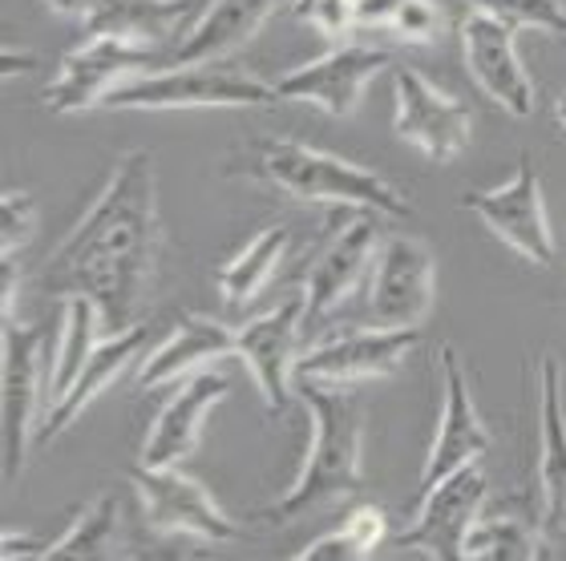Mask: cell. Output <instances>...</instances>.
<instances>
[{
	"instance_id": "1",
	"label": "cell",
	"mask_w": 566,
	"mask_h": 561,
	"mask_svg": "<svg viewBox=\"0 0 566 561\" xmlns=\"http://www.w3.org/2000/svg\"><path fill=\"white\" fill-rule=\"evenodd\" d=\"M158 258V182L154 158L130 150L109 174L106 190L82 214L70 239L49 255L36 283L45 295H85L102 311V328L126 331L138 324L142 299Z\"/></svg>"
},
{
	"instance_id": "2",
	"label": "cell",
	"mask_w": 566,
	"mask_h": 561,
	"mask_svg": "<svg viewBox=\"0 0 566 561\" xmlns=\"http://www.w3.org/2000/svg\"><path fill=\"white\" fill-rule=\"evenodd\" d=\"M300 400L312 416V448L300 468V477L280 501L268 509L272 526H287L307 509L324 501H340L365 489V468H360V436H365V416L360 400L324 380H304L300 375Z\"/></svg>"
},
{
	"instance_id": "3",
	"label": "cell",
	"mask_w": 566,
	"mask_h": 561,
	"mask_svg": "<svg viewBox=\"0 0 566 561\" xmlns=\"http://www.w3.org/2000/svg\"><path fill=\"white\" fill-rule=\"evenodd\" d=\"M243 170L300 202L356 207V211H373L385 214V219H405V214L413 211L401 190L385 182L380 174L348 162V158H336L328 150L304 146V141L295 138L255 141V150L248 154Z\"/></svg>"
},
{
	"instance_id": "4",
	"label": "cell",
	"mask_w": 566,
	"mask_h": 561,
	"mask_svg": "<svg viewBox=\"0 0 566 561\" xmlns=\"http://www.w3.org/2000/svg\"><path fill=\"white\" fill-rule=\"evenodd\" d=\"M275 85L214 65H175L163 73L126 77L106 94V109H223L275 106Z\"/></svg>"
},
{
	"instance_id": "5",
	"label": "cell",
	"mask_w": 566,
	"mask_h": 561,
	"mask_svg": "<svg viewBox=\"0 0 566 561\" xmlns=\"http://www.w3.org/2000/svg\"><path fill=\"white\" fill-rule=\"evenodd\" d=\"M49 396L45 331L4 319V360H0V445H4V480H17L24 453L36 433V404Z\"/></svg>"
},
{
	"instance_id": "6",
	"label": "cell",
	"mask_w": 566,
	"mask_h": 561,
	"mask_svg": "<svg viewBox=\"0 0 566 561\" xmlns=\"http://www.w3.org/2000/svg\"><path fill=\"white\" fill-rule=\"evenodd\" d=\"M433 251L413 234H389L368 283V316L377 328H421L433 307Z\"/></svg>"
},
{
	"instance_id": "7",
	"label": "cell",
	"mask_w": 566,
	"mask_h": 561,
	"mask_svg": "<svg viewBox=\"0 0 566 561\" xmlns=\"http://www.w3.org/2000/svg\"><path fill=\"white\" fill-rule=\"evenodd\" d=\"M465 211H473L490 231L506 246H514L518 255H526L538 267L555 263V234H551V219H546V202L538 174L531 166V154L518 158V170L510 182L494 190H473L461 199Z\"/></svg>"
},
{
	"instance_id": "8",
	"label": "cell",
	"mask_w": 566,
	"mask_h": 561,
	"mask_svg": "<svg viewBox=\"0 0 566 561\" xmlns=\"http://www.w3.org/2000/svg\"><path fill=\"white\" fill-rule=\"evenodd\" d=\"M154 65V45L122 41V36H90L85 45L61 57V77L45 89L49 114H85L106 106V94L130 73Z\"/></svg>"
},
{
	"instance_id": "9",
	"label": "cell",
	"mask_w": 566,
	"mask_h": 561,
	"mask_svg": "<svg viewBox=\"0 0 566 561\" xmlns=\"http://www.w3.org/2000/svg\"><path fill=\"white\" fill-rule=\"evenodd\" d=\"M130 480L142 497L146 526L154 533H190V538H202L211 541V546L239 538L235 521L219 509V501L202 489L199 480L178 473V465L170 468L138 465L130 473Z\"/></svg>"
},
{
	"instance_id": "10",
	"label": "cell",
	"mask_w": 566,
	"mask_h": 561,
	"mask_svg": "<svg viewBox=\"0 0 566 561\" xmlns=\"http://www.w3.org/2000/svg\"><path fill=\"white\" fill-rule=\"evenodd\" d=\"M437 363H441L446 400H441V421H437L433 445H429V456L421 465V497L429 489H437L446 477H453L458 468L478 465L490 453V428L478 416V404L470 396V380H465L458 351L446 343L437 351Z\"/></svg>"
},
{
	"instance_id": "11",
	"label": "cell",
	"mask_w": 566,
	"mask_h": 561,
	"mask_svg": "<svg viewBox=\"0 0 566 561\" xmlns=\"http://www.w3.org/2000/svg\"><path fill=\"white\" fill-rule=\"evenodd\" d=\"M392 94H397V117L392 126L409 146L433 158V162H449L470 146L473 117L461 106L458 97L446 94L441 85H433L417 70H397L392 73Z\"/></svg>"
},
{
	"instance_id": "12",
	"label": "cell",
	"mask_w": 566,
	"mask_h": 561,
	"mask_svg": "<svg viewBox=\"0 0 566 561\" xmlns=\"http://www.w3.org/2000/svg\"><path fill=\"white\" fill-rule=\"evenodd\" d=\"M421 343V328H356L324 339L295 360V375L324 384L380 380L405 363V356Z\"/></svg>"
},
{
	"instance_id": "13",
	"label": "cell",
	"mask_w": 566,
	"mask_h": 561,
	"mask_svg": "<svg viewBox=\"0 0 566 561\" xmlns=\"http://www.w3.org/2000/svg\"><path fill=\"white\" fill-rule=\"evenodd\" d=\"M300 336H304V295H292L268 316H255L235 331V351L251 368L260 396L272 416H283L292 404V372L300 360Z\"/></svg>"
},
{
	"instance_id": "14",
	"label": "cell",
	"mask_w": 566,
	"mask_h": 561,
	"mask_svg": "<svg viewBox=\"0 0 566 561\" xmlns=\"http://www.w3.org/2000/svg\"><path fill=\"white\" fill-rule=\"evenodd\" d=\"M389 65L385 49L368 45H340L316 57L312 65L283 73L275 82L280 102H307V106L324 109L328 117H348L360 106V94L368 89V82Z\"/></svg>"
},
{
	"instance_id": "15",
	"label": "cell",
	"mask_w": 566,
	"mask_h": 561,
	"mask_svg": "<svg viewBox=\"0 0 566 561\" xmlns=\"http://www.w3.org/2000/svg\"><path fill=\"white\" fill-rule=\"evenodd\" d=\"M461 49L470 65L473 82L482 85V94L514 117L534 114V82L518 61V29L502 24L485 12H470L461 21Z\"/></svg>"
},
{
	"instance_id": "16",
	"label": "cell",
	"mask_w": 566,
	"mask_h": 561,
	"mask_svg": "<svg viewBox=\"0 0 566 561\" xmlns=\"http://www.w3.org/2000/svg\"><path fill=\"white\" fill-rule=\"evenodd\" d=\"M485 505V473L478 465L458 468L453 477H446L437 489H429L421 497L413 529H405L397 546L401 550H417L424 558L458 561L465 533L478 521Z\"/></svg>"
},
{
	"instance_id": "17",
	"label": "cell",
	"mask_w": 566,
	"mask_h": 561,
	"mask_svg": "<svg viewBox=\"0 0 566 561\" xmlns=\"http://www.w3.org/2000/svg\"><path fill=\"white\" fill-rule=\"evenodd\" d=\"M377 258V219L373 211L356 214L344 231L332 234V243L316 255V263L304 271V331L328 319L348 295L365 283Z\"/></svg>"
},
{
	"instance_id": "18",
	"label": "cell",
	"mask_w": 566,
	"mask_h": 561,
	"mask_svg": "<svg viewBox=\"0 0 566 561\" xmlns=\"http://www.w3.org/2000/svg\"><path fill=\"white\" fill-rule=\"evenodd\" d=\"M231 392V380L214 368H199L190 372L178 392L166 400V409L158 412V421L150 424V433L142 441V465L150 468H170L182 465L195 448H199L202 424L214 412L219 400H227Z\"/></svg>"
},
{
	"instance_id": "19",
	"label": "cell",
	"mask_w": 566,
	"mask_h": 561,
	"mask_svg": "<svg viewBox=\"0 0 566 561\" xmlns=\"http://www.w3.org/2000/svg\"><path fill=\"white\" fill-rule=\"evenodd\" d=\"M538 392V485H543V533L566 538V404L563 368L555 356L543 360Z\"/></svg>"
},
{
	"instance_id": "20",
	"label": "cell",
	"mask_w": 566,
	"mask_h": 561,
	"mask_svg": "<svg viewBox=\"0 0 566 561\" xmlns=\"http://www.w3.org/2000/svg\"><path fill=\"white\" fill-rule=\"evenodd\" d=\"M142 343H146V324H134V328L114 331V336L102 339V343L94 348V356H90V363L82 368V375L73 380L70 392H65L57 404H49L45 409V421L36 424L33 445H53V441H57V436L65 433V428H70V424L77 421V416H82V412L90 409V404H94L122 372H126V368H130V360L142 351Z\"/></svg>"
},
{
	"instance_id": "21",
	"label": "cell",
	"mask_w": 566,
	"mask_h": 561,
	"mask_svg": "<svg viewBox=\"0 0 566 561\" xmlns=\"http://www.w3.org/2000/svg\"><path fill=\"white\" fill-rule=\"evenodd\" d=\"M231 351H235V331L211 316L187 311V316L175 319V331L142 360L138 388H163V384H170V380H187L190 372H199V368H207V363H214V360H223Z\"/></svg>"
},
{
	"instance_id": "22",
	"label": "cell",
	"mask_w": 566,
	"mask_h": 561,
	"mask_svg": "<svg viewBox=\"0 0 566 561\" xmlns=\"http://www.w3.org/2000/svg\"><path fill=\"white\" fill-rule=\"evenodd\" d=\"M275 0H211L175 45V65H214L260 33Z\"/></svg>"
},
{
	"instance_id": "23",
	"label": "cell",
	"mask_w": 566,
	"mask_h": 561,
	"mask_svg": "<svg viewBox=\"0 0 566 561\" xmlns=\"http://www.w3.org/2000/svg\"><path fill=\"white\" fill-rule=\"evenodd\" d=\"M190 17V0H90L85 33L90 36H122L154 45L182 29Z\"/></svg>"
},
{
	"instance_id": "24",
	"label": "cell",
	"mask_w": 566,
	"mask_h": 561,
	"mask_svg": "<svg viewBox=\"0 0 566 561\" xmlns=\"http://www.w3.org/2000/svg\"><path fill=\"white\" fill-rule=\"evenodd\" d=\"M287 246H292V231H287V226H280V223L263 226L243 251H235V255L219 267V275H214L219 299H223L227 307H248L251 299L272 283L283 255H287Z\"/></svg>"
},
{
	"instance_id": "25",
	"label": "cell",
	"mask_w": 566,
	"mask_h": 561,
	"mask_svg": "<svg viewBox=\"0 0 566 561\" xmlns=\"http://www.w3.org/2000/svg\"><path fill=\"white\" fill-rule=\"evenodd\" d=\"M465 561H534L543 558V521L518 509L478 514L461 546Z\"/></svg>"
},
{
	"instance_id": "26",
	"label": "cell",
	"mask_w": 566,
	"mask_h": 561,
	"mask_svg": "<svg viewBox=\"0 0 566 561\" xmlns=\"http://www.w3.org/2000/svg\"><path fill=\"white\" fill-rule=\"evenodd\" d=\"M97 328H102V311L85 295L65 299V328H61L57 356H53V368H49V404H57L73 388V380L82 375V368L97 348Z\"/></svg>"
},
{
	"instance_id": "27",
	"label": "cell",
	"mask_w": 566,
	"mask_h": 561,
	"mask_svg": "<svg viewBox=\"0 0 566 561\" xmlns=\"http://www.w3.org/2000/svg\"><path fill=\"white\" fill-rule=\"evenodd\" d=\"M118 509L114 493L94 497L57 541H49V558H109L118 546Z\"/></svg>"
},
{
	"instance_id": "28",
	"label": "cell",
	"mask_w": 566,
	"mask_h": 561,
	"mask_svg": "<svg viewBox=\"0 0 566 561\" xmlns=\"http://www.w3.org/2000/svg\"><path fill=\"white\" fill-rule=\"evenodd\" d=\"M385 533H389L385 514H380L377 505H365V509L348 514V521L340 529H332L319 541H312L307 550L295 553V561H365L377 553Z\"/></svg>"
},
{
	"instance_id": "29",
	"label": "cell",
	"mask_w": 566,
	"mask_h": 561,
	"mask_svg": "<svg viewBox=\"0 0 566 561\" xmlns=\"http://www.w3.org/2000/svg\"><path fill=\"white\" fill-rule=\"evenodd\" d=\"M473 12H485L514 29H543L566 36V4L563 0H470Z\"/></svg>"
},
{
	"instance_id": "30",
	"label": "cell",
	"mask_w": 566,
	"mask_h": 561,
	"mask_svg": "<svg viewBox=\"0 0 566 561\" xmlns=\"http://www.w3.org/2000/svg\"><path fill=\"white\" fill-rule=\"evenodd\" d=\"M36 226V202L29 190H4L0 199V251L17 255Z\"/></svg>"
},
{
	"instance_id": "31",
	"label": "cell",
	"mask_w": 566,
	"mask_h": 561,
	"mask_svg": "<svg viewBox=\"0 0 566 561\" xmlns=\"http://www.w3.org/2000/svg\"><path fill=\"white\" fill-rule=\"evenodd\" d=\"M389 29L409 45H429V41L446 33V12L437 9L433 0H401Z\"/></svg>"
},
{
	"instance_id": "32",
	"label": "cell",
	"mask_w": 566,
	"mask_h": 561,
	"mask_svg": "<svg viewBox=\"0 0 566 561\" xmlns=\"http://www.w3.org/2000/svg\"><path fill=\"white\" fill-rule=\"evenodd\" d=\"M353 4H356V0H295L292 12L300 17V21L316 24L319 33L344 36L356 24Z\"/></svg>"
},
{
	"instance_id": "33",
	"label": "cell",
	"mask_w": 566,
	"mask_h": 561,
	"mask_svg": "<svg viewBox=\"0 0 566 561\" xmlns=\"http://www.w3.org/2000/svg\"><path fill=\"white\" fill-rule=\"evenodd\" d=\"M397 9H401V0H356L353 4V17L356 24H392V17H397Z\"/></svg>"
},
{
	"instance_id": "34",
	"label": "cell",
	"mask_w": 566,
	"mask_h": 561,
	"mask_svg": "<svg viewBox=\"0 0 566 561\" xmlns=\"http://www.w3.org/2000/svg\"><path fill=\"white\" fill-rule=\"evenodd\" d=\"M0 558H4V561H12V558H49V541L12 538V533H4V538H0Z\"/></svg>"
},
{
	"instance_id": "35",
	"label": "cell",
	"mask_w": 566,
	"mask_h": 561,
	"mask_svg": "<svg viewBox=\"0 0 566 561\" xmlns=\"http://www.w3.org/2000/svg\"><path fill=\"white\" fill-rule=\"evenodd\" d=\"M45 4L61 17H77V21H85V12H90V0H45Z\"/></svg>"
},
{
	"instance_id": "36",
	"label": "cell",
	"mask_w": 566,
	"mask_h": 561,
	"mask_svg": "<svg viewBox=\"0 0 566 561\" xmlns=\"http://www.w3.org/2000/svg\"><path fill=\"white\" fill-rule=\"evenodd\" d=\"M555 117H558V126L566 129V89H563V97L555 102Z\"/></svg>"
}]
</instances>
